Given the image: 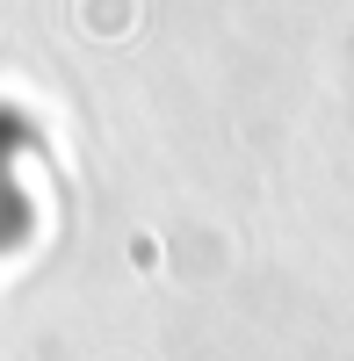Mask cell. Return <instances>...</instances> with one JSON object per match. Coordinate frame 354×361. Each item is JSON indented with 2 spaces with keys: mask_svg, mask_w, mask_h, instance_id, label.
<instances>
[{
  "mask_svg": "<svg viewBox=\"0 0 354 361\" xmlns=\"http://www.w3.org/2000/svg\"><path fill=\"white\" fill-rule=\"evenodd\" d=\"M8 152H15V145H0V173H8V166H15ZM8 209H22V195H15V188H0V217H8Z\"/></svg>",
  "mask_w": 354,
  "mask_h": 361,
  "instance_id": "1",
  "label": "cell"
}]
</instances>
